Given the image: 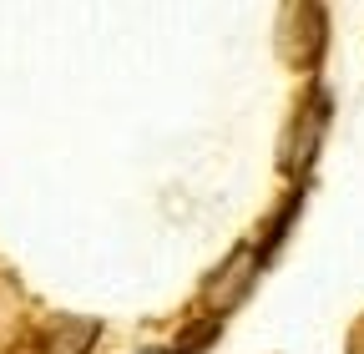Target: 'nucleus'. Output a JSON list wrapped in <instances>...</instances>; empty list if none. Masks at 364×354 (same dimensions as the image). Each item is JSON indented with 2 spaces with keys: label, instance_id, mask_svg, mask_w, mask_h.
Listing matches in <instances>:
<instances>
[{
  "label": "nucleus",
  "instance_id": "nucleus-1",
  "mask_svg": "<svg viewBox=\"0 0 364 354\" xmlns=\"http://www.w3.org/2000/svg\"><path fill=\"white\" fill-rule=\"evenodd\" d=\"M329 46V16L324 0H284L279 11V56L294 71H314Z\"/></svg>",
  "mask_w": 364,
  "mask_h": 354
},
{
  "label": "nucleus",
  "instance_id": "nucleus-6",
  "mask_svg": "<svg viewBox=\"0 0 364 354\" xmlns=\"http://www.w3.org/2000/svg\"><path fill=\"white\" fill-rule=\"evenodd\" d=\"M349 354H364V319H359L354 334H349Z\"/></svg>",
  "mask_w": 364,
  "mask_h": 354
},
{
  "label": "nucleus",
  "instance_id": "nucleus-3",
  "mask_svg": "<svg viewBox=\"0 0 364 354\" xmlns=\"http://www.w3.org/2000/svg\"><path fill=\"white\" fill-rule=\"evenodd\" d=\"M258 263H263V258H258V248H233V258L223 263V274H218V279H213V289H208V294H213V304H218L213 314H223L228 304H238V299L248 294V284H253V274H258Z\"/></svg>",
  "mask_w": 364,
  "mask_h": 354
},
{
  "label": "nucleus",
  "instance_id": "nucleus-5",
  "mask_svg": "<svg viewBox=\"0 0 364 354\" xmlns=\"http://www.w3.org/2000/svg\"><path fill=\"white\" fill-rule=\"evenodd\" d=\"M218 334H223V314H203L198 324H188V329L177 334V344L167 354H203L208 344H218Z\"/></svg>",
  "mask_w": 364,
  "mask_h": 354
},
{
  "label": "nucleus",
  "instance_id": "nucleus-2",
  "mask_svg": "<svg viewBox=\"0 0 364 354\" xmlns=\"http://www.w3.org/2000/svg\"><path fill=\"white\" fill-rule=\"evenodd\" d=\"M329 112H334L329 92H324V86H314V97L299 107V117H294L289 132H284V147H279V167H284V177H304V172L314 167L318 142H324V132H329Z\"/></svg>",
  "mask_w": 364,
  "mask_h": 354
},
{
  "label": "nucleus",
  "instance_id": "nucleus-7",
  "mask_svg": "<svg viewBox=\"0 0 364 354\" xmlns=\"http://www.w3.org/2000/svg\"><path fill=\"white\" fill-rule=\"evenodd\" d=\"M147 354H152V349H147Z\"/></svg>",
  "mask_w": 364,
  "mask_h": 354
},
{
  "label": "nucleus",
  "instance_id": "nucleus-4",
  "mask_svg": "<svg viewBox=\"0 0 364 354\" xmlns=\"http://www.w3.org/2000/svg\"><path fill=\"white\" fill-rule=\"evenodd\" d=\"M97 334H102V324H97V319H71V314H56L51 324H46V334H41V349H46V354H86L91 344H97Z\"/></svg>",
  "mask_w": 364,
  "mask_h": 354
}]
</instances>
